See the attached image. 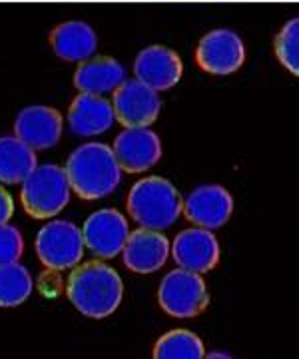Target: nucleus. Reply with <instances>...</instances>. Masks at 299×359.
Instances as JSON below:
<instances>
[{
	"instance_id": "412c9836",
	"label": "nucleus",
	"mask_w": 299,
	"mask_h": 359,
	"mask_svg": "<svg viewBox=\"0 0 299 359\" xmlns=\"http://www.w3.org/2000/svg\"><path fill=\"white\" fill-rule=\"evenodd\" d=\"M206 349L202 339L188 330H172L164 334L154 346L156 359H202Z\"/></svg>"
},
{
	"instance_id": "b1692460",
	"label": "nucleus",
	"mask_w": 299,
	"mask_h": 359,
	"mask_svg": "<svg viewBox=\"0 0 299 359\" xmlns=\"http://www.w3.org/2000/svg\"><path fill=\"white\" fill-rule=\"evenodd\" d=\"M14 214V200L4 188H0V224L11 222Z\"/></svg>"
},
{
	"instance_id": "423d86ee",
	"label": "nucleus",
	"mask_w": 299,
	"mask_h": 359,
	"mask_svg": "<svg viewBox=\"0 0 299 359\" xmlns=\"http://www.w3.org/2000/svg\"><path fill=\"white\" fill-rule=\"evenodd\" d=\"M34 248L42 266L54 271L72 269L84 256L82 230L68 219H54L36 233Z\"/></svg>"
},
{
	"instance_id": "9d476101",
	"label": "nucleus",
	"mask_w": 299,
	"mask_h": 359,
	"mask_svg": "<svg viewBox=\"0 0 299 359\" xmlns=\"http://www.w3.org/2000/svg\"><path fill=\"white\" fill-rule=\"evenodd\" d=\"M112 150L124 172L140 174L156 166L162 158V142L148 126H134L118 134Z\"/></svg>"
},
{
	"instance_id": "6ab92c4d",
	"label": "nucleus",
	"mask_w": 299,
	"mask_h": 359,
	"mask_svg": "<svg viewBox=\"0 0 299 359\" xmlns=\"http://www.w3.org/2000/svg\"><path fill=\"white\" fill-rule=\"evenodd\" d=\"M39 166L36 152L16 136H0V182L22 184Z\"/></svg>"
},
{
	"instance_id": "20e7f679",
	"label": "nucleus",
	"mask_w": 299,
	"mask_h": 359,
	"mask_svg": "<svg viewBox=\"0 0 299 359\" xmlns=\"http://www.w3.org/2000/svg\"><path fill=\"white\" fill-rule=\"evenodd\" d=\"M70 194L72 190L64 168L42 164L22 182L20 202L30 218L48 219L64 210L70 202Z\"/></svg>"
},
{
	"instance_id": "2eb2a0df",
	"label": "nucleus",
	"mask_w": 299,
	"mask_h": 359,
	"mask_svg": "<svg viewBox=\"0 0 299 359\" xmlns=\"http://www.w3.org/2000/svg\"><path fill=\"white\" fill-rule=\"evenodd\" d=\"M136 78L156 92L174 88L182 78L183 65L180 56L168 46H148L134 60Z\"/></svg>"
},
{
	"instance_id": "4468645a",
	"label": "nucleus",
	"mask_w": 299,
	"mask_h": 359,
	"mask_svg": "<svg viewBox=\"0 0 299 359\" xmlns=\"http://www.w3.org/2000/svg\"><path fill=\"white\" fill-rule=\"evenodd\" d=\"M169 256V240L160 230L138 228L128 233L122 248L124 266L134 273H154L162 268Z\"/></svg>"
},
{
	"instance_id": "0eeeda50",
	"label": "nucleus",
	"mask_w": 299,
	"mask_h": 359,
	"mask_svg": "<svg viewBox=\"0 0 299 359\" xmlns=\"http://www.w3.org/2000/svg\"><path fill=\"white\" fill-rule=\"evenodd\" d=\"M195 60L202 70L214 76L234 74L246 62L244 40L232 28H216L200 40Z\"/></svg>"
},
{
	"instance_id": "4be33fe9",
	"label": "nucleus",
	"mask_w": 299,
	"mask_h": 359,
	"mask_svg": "<svg viewBox=\"0 0 299 359\" xmlns=\"http://www.w3.org/2000/svg\"><path fill=\"white\" fill-rule=\"evenodd\" d=\"M275 56L291 74H299V20L291 18L275 36Z\"/></svg>"
},
{
	"instance_id": "aec40b11",
	"label": "nucleus",
	"mask_w": 299,
	"mask_h": 359,
	"mask_svg": "<svg viewBox=\"0 0 299 359\" xmlns=\"http://www.w3.org/2000/svg\"><path fill=\"white\" fill-rule=\"evenodd\" d=\"M32 276L20 262L0 266V308L22 306L32 294Z\"/></svg>"
},
{
	"instance_id": "9b49d317",
	"label": "nucleus",
	"mask_w": 299,
	"mask_h": 359,
	"mask_svg": "<svg viewBox=\"0 0 299 359\" xmlns=\"http://www.w3.org/2000/svg\"><path fill=\"white\" fill-rule=\"evenodd\" d=\"M182 212L197 228H206L211 231L220 230L232 218L234 198L223 186H216V184L197 186L188 196L186 204L182 205Z\"/></svg>"
},
{
	"instance_id": "dca6fc26",
	"label": "nucleus",
	"mask_w": 299,
	"mask_h": 359,
	"mask_svg": "<svg viewBox=\"0 0 299 359\" xmlns=\"http://www.w3.org/2000/svg\"><path fill=\"white\" fill-rule=\"evenodd\" d=\"M114 120L116 118H114L112 104L108 102L104 96L88 94V92H80L68 110L70 132L80 138L104 134L112 128Z\"/></svg>"
},
{
	"instance_id": "393cba45",
	"label": "nucleus",
	"mask_w": 299,
	"mask_h": 359,
	"mask_svg": "<svg viewBox=\"0 0 299 359\" xmlns=\"http://www.w3.org/2000/svg\"><path fill=\"white\" fill-rule=\"evenodd\" d=\"M209 358H230L228 353H211Z\"/></svg>"
},
{
	"instance_id": "39448f33",
	"label": "nucleus",
	"mask_w": 299,
	"mask_h": 359,
	"mask_svg": "<svg viewBox=\"0 0 299 359\" xmlns=\"http://www.w3.org/2000/svg\"><path fill=\"white\" fill-rule=\"evenodd\" d=\"M158 302L160 308L172 318H195L208 308V287L202 280V273L183 268L174 269L160 283Z\"/></svg>"
},
{
	"instance_id": "f03ea898",
	"label": "nucleus",
	"mask_w": 299,
	"mask_h": 359,
	"mask_svg": "<svg viewBox=\"0 0 299 359\" xmlns=\"http://www.w3.org/2000/svg\"><path fill=\"white\" fill-rule=\"evenodd\" d=\"M70 190L82 200H100L114 192L122 180V168L114 150L102 142L82 144L66 162Z\"/></svg>"
},
{
	"instance_id": "6e6552de",
	"label": "nucleus",
	"mask_w": 299,
	"mask_h": 359,
	"mask_svg": "<svg viewBox=\"0 0 299 359\" xmlns=\"http://www.w3.org/2000/svg\"><path fill=\"white\" fill-rule=\"evenodd\" d=\"M112 110H114V118L126 128L152 126L160 116L162 100H160L156 90L144 84L142 80L126 78L114 90Z\"/></svg>"
},
{
	"instance_id": "5701e85b",
	"label": "nucleus",
	"mask_w": 299,
	"mask_h": 359,
	"mask_svg": "<svg viewBox=\"0 0 299 359\" xmlns=\"http://www.w3.org/2000/svg\"><path fill=\"white\" fill-rule=\"evenodd\" d=\"M25 250V240L22 233L16 226L0 224V266L2 264H11V262H18Z\"/></svg>"
},
{
	"instance_id": "f3484780",
	"label": "nucleus",
	"mask_w": 299,
	"mask_h": 359,
	"mask_svg": "<svg viewBox=\"0 0 299 359\" xmlns=\"http://www.w3.org/2000/svg\"><path fill=\"white\" fill-rule=\"evenodd\" d=\"M50 48L64 62H84L96 54L98 39L90 25L68 20L50 32Z\"/></svg>"
},
{
	"instance_id": "ddd939ff",
	"label": "nucleus",
	"mask_w": 299,
	"mask_h": 359,
	"mask_svg": "<svg viewBox=\"0 0 299 359\" xmlns=\"http://www.w3.org/2000/svg\"><path fill=\"white\" fill-rule=\"evenodd\" d=\"M174 262L195 273H208L220 262V244L214 231L206 228H190L180 231L172 244Z\"/></svg>"
},
{
	"instance_id": "7ed1b4c3",
	"label": "nucleus",
	"mask_w": 299,
	"mask_h": 359,
	"mask_svg": "<svg viewBox=\"0 0 299 359\" xmlns=\"http://www.w3.org/2000/svg\"><path fill=\"white\" fill-rule=\"evenodd\" d=\"M183 200L174 184L160 176H148L132 186L126 208L140 228L166 230L182 214Z\"/></svg>"
},
{
	"instance_id": "1a4fd4ad",
	"label": "nucleus",
	"mask_w": 299,
	"mask_h": 359,
	"mask_svg": "<svg viewBox=\"0 0 299 359\" xmlns=\"http://www.w3.org/2000/svg\"><path fill=\"white\" fill-rule=\"evenodd\" d=\"M128 233L130 230H128L126 218L118 210L104 208V210L94 212L90 218L84 222L82 240L94 256L112 259L122 254Z\"/></svg>"
},
{
	"instance_id": "f257e3e1",
	"label": "nucleus",
	"mask_w": 299,
	"mask_h": 359,
	"mask_svg": "<svg viewBox=\"0 0 299 359\" xmlns=\"http://www.w3.org/2000/svg\"><path fill=\"white\" fill-rule=\"evenodd\" d=\"M66 295L82 316L104 320L122 304L124 283L116 269L96 259L74 268L66 282Z\"/></svg>"
},
{
	"instance_id": "f8f14e48",
	"label": "nucleus",
	"mask_w": 299,
	"mask_h": 359,
	"mask_svg": "<svg viewBox=\"0 0 299 359\" xmlns=\"http://www.w3.org/2000/svg\"><path fill=\"white\" fill-rule=\"evenodd\" d=\"M14 136L36 150H48L62 136V116L50 106H27L14 120Z\"/></svg>"
},
{
	"instance_id": "a211bd4d",
	"label": "nucleus",
	"mask_w": 299,
	"mask_h": 359,
	"mask_svg": "<svg viewBox=\"0 0 299 359\" xmlns=\"http://www.w3.org/2000/svg\"><path fill=\"white\" fill-rule=\"evenodd\" d=\"M126 80V68L114 58H88L74 72V86L88 94H108Z\"/></svg>"
}]
</instances>
